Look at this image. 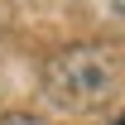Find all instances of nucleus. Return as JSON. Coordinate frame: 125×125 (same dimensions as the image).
I'll use <instances>...</instances> for the list:
<instances>
[{"label":"nucleus","instance_id":"f257e3e1","mask_svg":"<svg viewBox=\"0 0 125 125\" xmlns=\"http://www.w3.org/2000/svg\"><path fill=\"white\" fill-rule=\"evenodd\" d=\"M120 58L115 48L106 43H72L53 53L43 62V96L58 111H72V115H87V111H101L111 96L120 92Z\"/></svg>","mask_w":125,"mask_h":125},{"label":"nucleus","instance_id":"7ed1b4c3","mask_svg":"<svg viewBox=\"0 0 125 125\" xmlns=\"http://www.w3.org/2000/svg\"><path fill=\"white\" fill-rule=\"evenodd\" d=\"M106 5H111V10H120V15H125V0H106Z\"/></svg>","mask_w":125,"mask_h":125},{"label":"nucleus","instance_id":"f03ea898","mask_svg":"<svg viewBox=\"0 0 125 125\" xmlns=\"http://www.w3.org/2000/svg\"><path fill=\"white\" fill-rule=\"evenodd\" d=\"M0 125H53V120H43V115H29V111H5V115H0Z\"/></svg>","mask_w":125,"mask_h":125}]
</instances>
